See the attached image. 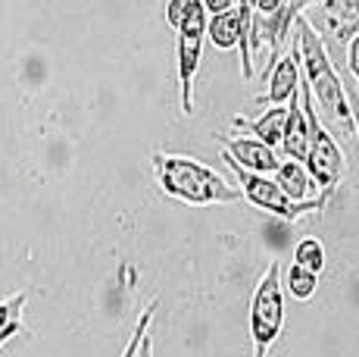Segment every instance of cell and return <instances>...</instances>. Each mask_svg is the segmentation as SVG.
Wrapping results in <instances>:
<instances>
[{
  "mask_svg": "<svg viewBox=\"0 0 359 357\" xmlns=\"http://www.w3.org/2000/svg\"><path fill=\"white\" fill-rule=\"evenodd\" d=\"M285 292H291L294 301H309L316 292H319V276H316L313 270H303V266L291 264L285 270Z\"/></svg>",
  "mask_w": 359,
  "mask_h": 357,
  "instance_id": "13",
  "label": "cell"
},
{
  "mask_svg": "<svg viewBox=\"0 0 359 357\" xmlns=\"http://www.w3.org/2000/svg\"><path fill=\"white\" fill-rule=\"evenodd\" d=\"M325 260H328L325 257V245H322L319 238L306 235V238H300V242L294 245V264L303 266V270H313L316 276L325 270Z\"/></svg>",
  "mask_w": 359,
  "mask_h": 357,
  "instance_id": "14",
  "label": "cell"
},
{
  "mask_svg": "<svg viewBox=\"0 0 359 357\" xmlns=\"http://www.w3.org/2000/svg\"><path fill=\"white\" fill-rule=\"evenodd\" d=\"M285 119H287V107H269L257 119H244V116H234L231 126L238 132H250L257 141H262L266 148H275L281 144V135H285Z\"/></svg>",
  "mask_w": 359,
  "mask_h": 357,
  "instance_id": "10",
  "label": "cell"
},
{
  "mask_svg": "<svg viewBox=\"0 0 359 357\" xmlns=\"http://www.w3.org/2000/svg\"><path fill=\"white\" fill-rule=\"evenodd\" d=\"M275 185H278L291 201H309V197H316V191H319L313 185V178H309L306 167L297 160L278 163V169H275Z\"/></svg>",
  "mask_w": 359,
  "mask_h": 357,
  "instance_id": "11",
  "label": "cell"
},
{
  "mask_svg": "<svg viewBox=\"0 0 359 357\" xmlns=\"http://www.w3.org/2000/svg\"><path fill=\"white\" fill-rule=\"evenodd\" d=\"M287 119H285V135H281V148H285L287 160L303 163L306 160V150H309V126H306V116H303L300 107V88L287 98Z\"/></svg>",
  "mask_w": 359,
  "mask_h": 357,
  "instance_id": "9",
  "label": "cell"
},
{
  "mask_svg": "<svg viewBox=\"0 0 359 357\" xmlns=\"http://www.w3.org/2000/svg\"><path fill=\"white\" fill-rule=\"evenodd\" d=\"M206 10V16H216V13H225V10H234L238 0H200Z\"/></svg>",
  "mask_w": 359,
  "mask_h": 357,
  "instance_id": "18",
  "label": "cell"
},
{
  "mask_svg": "<svg viewBox=\"0 0 359 357\" xmlns=\"http://www.w3.org/2000/svg\"><path fill=\"white\" fill-rule=\"evenodd\" d=\"M154 313H156V301H150L147 311H144L141 320H137V326H135V332H131V339H128V345H126V351H122V357H137V351H141V339L147 335L150 323H154Z\"/></svg>",
  "mask_w": 359,
  "mask_h": 357,
  "instance_id": "15",
  "label": "cell"
},
{
  "mask_svg": "<svg viewBox=\"0 0 359 357\" xmlns=\"http://www.w3.org/2000/svg\"><path fill=\"white\" fill-rule=\"evenodd\" d=\"M222 141V154H229L234 163H238L241 169H247V173H275L278 169V154H275V148H266L262 141L257 138H247V135H238V138H219Z\"/></svg>",
  "mask_w": 359,
  "mask_h": 357,
  "instance_id": "7",
  "label": "cell"
},
{
  "mask_svg": "<svg viewBox=\"0 0 359 357\" xmlns=\"http://www.w3.org/2000/svg\"><path fill=\"white\" fill-rule=\"evenodd\" d=\"M285 326V288H281V264L272 260L259 276L257 292L250 301V335H253V357H266L272 342L278 339Z\"/></svg>",
  "mask_w": 359,
  "mask_h": 357,
  "instance_id": "3",
  "label": "cell"
},
{
  "mask_svg": "<svg viewBox=\"0 0 359 357\" xmlns=\"http://www.w3.org/2000/svg\"><path fill=\"white\" fill-rule=\"evenodd\" d=\"M178 35V85H182V113L194 116V79L200 70V53H203L206 41V10L200 0H191L188 16L182 19V25L175 29Z\"/></svg>",
  "mask_w": 359,
  "mask_h": 357,
  "instance_id": "5",
  "label": "cell"
},
{
  "mask_svg": "<svg viewBox=\"0 0 359 357\" xmlns=\"http://www.w3.org/2000/svg\"><path fill=\"white\" fill-rule=\"evenodd\" d=\"M154 176L169 197L191 207H212V204H234L241 201V188L229 185L212 167L188 154H163L154 150L150 157Z\"/></svg>",
  "mask_w": 359,
  "mask_h": 357,
  "instance_id": "2",
  "label": "cell"
},
{
  "mask_svg": "<svg viewBox=\"0 0 359 357\" xmlns=\"http://www.w3.org/2000/svg\"><path fill=\"white\" fill-rule=\"evenodd\" d=\"M306 19L322 41L344 47L359 32V0H322Z\"/></svg>",
  "mask_w": 359,
  "mask_h": 357,
  "instance_id": "6",
  "label": "cell"
},
{
  "mask_svg": "<svg viewBox=\"0 0 359 357\" xmlns=\"http://www.w3.org/2000/svg\"><path fill=\"white\" fill-rule=\"evenodd\" d=\"M294 47H297V60H300V75L306 82L309 94L319 100L322 116L334 129H341L347 138H356L347 88H344L341 75H337L334 63H331L325 41L316 35V29L309 25L306 16H297L294 22Z\"/></svg>",
  "mask_w": 359,
  "mask_h": 357,
  "instance_id": "1",
  "label": "cell"
},
{
  "mask_svg": "<svg viewBox=\"0 0 359 357\" xmlns=\"http://www.w3.org/2000/svg\"><path fill=\"white\" fill-rule=\"evenodd\" d=\"M347 66H350V72H353V79L359 82V32L347 41Z\"/></svg>",
  "mask_w": 359,
  "mask_h": 357,
  "instance_id": "17",
  "label": "cell"
},
{
  "mask_svg": "<svg viewBox=\"0 0 359 357\" xmlns=\"http://www.w3.org/2000/svg\"><path fill=\"white\" fill-rule=\"evenodd\" d=\"M150 342H154V339H150V335H144V339H141V351H137V357H154V345H150Z\"/></svg>",
  "mask_w": 359,
  "mask_h": 357,
  "instance_id": "19",
  "label": "cell"
},
{
  "mask_svg": "<svg viewBox=\"0 0 359 357\" xmlns=\"http://www.w3.org/2000/svg\"><path fill=\"white\" fill-rule=\"evenodd\" d=\"M300 88V60H297V47L291 44V53H285V57H278L272 63V72H269V91L259 98V104L269 107H281L287 104V98Z\"/></svg>",
  "mask_w": 359,
  "mask_h": 357,
  "instance_id": "8",
  "label": "cell"
},
{
  "mask_svg": "<svg viewBox=\"0 0 359 357\" xmlns=\"http://www.w3.org/2000/svg\"><path fill=\"white\" fill-rule=\"evenodd\" d=\"M188 6H191V0H165V22H169L172 29H178L182 19L188 16Z\"/></svg>",
  "mask_w": 359,
  "mask_h": 357,
  "instance_id": "16",
  "label": "cell"
},
{
  "mask_svg": "<svg viewBox=\"0 0 359 357\" xmlns=\"http://www.w3.org/2000/svg\"><path fill=\"white\" fill-rule=\"evenodd\" d=\"M222 160L229 163L231 173L238 176L241 197H244V201H250L253 207L272 214V216H281V219H287V223H294V219H300V216H306V214H319V210L328 204L325 195L309 197V201H291V197H287L285 191L275 185V178L259 176V173H247V169H241L229 154H222Z\"/></svg>",
  "mask_w": 359,
  "mask_h": 357,
  "instance_id": "4",
  "label": "cell"
},
{
  "mask_svg": "<svg viewBox=\"0 0 359 357\" xmlns=\"http://www.w3.org/2000/svg\"><path fill=\"white\" fill-rule=\"evenodd\" d=\"M25 301H29V294H25V292H19V294H13V298L0 301V348H4L13 335L22 332Z\"/></svg>",
  "mask_w": 359,
  "mask_h": 357,
  "instance_id": "12",
  "label": "cell"
},
{
  "mask_svg": "<svg viewBox=\"0 0 359 357\" xmlns=\"http://www.w3.org/2000/svg\"><path fill=\"white\" fill-rule=\"evenodd\" d=\"M350 113H353V129H356V141H359V98L350 100Z\"/></svg>",
  "mask_w": 359,
  "mask_h": 357,
  "instance_id": "20",
  "label": "cell"
}]
</instances>
